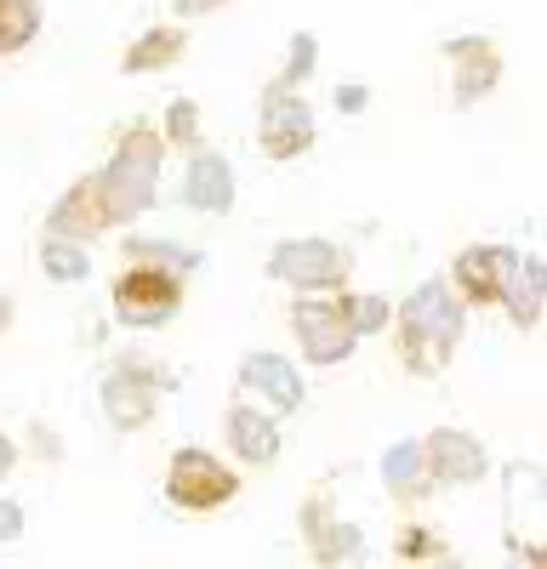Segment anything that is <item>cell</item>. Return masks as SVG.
Segmentation results:
<instances>
[{"instance_id":"cell-1","label":"cell","mask_w":547,"mask_h":569,"mask_svg":"<svg viewBox=\"0 0 547 569\" xmlns=\"http://www.w3.org/2000/svg\"><path fill=\"white\" fill-rule=\"evenodd\" d=\"M463 342V302L450 297L445 279H428L417 297L399 308V359L417 376H439Z\"/></svg>"},{"instance_id":"cell-2","label":"cell","mask_w":547,"mask_h":569,"mask_svg":"<svg viewBox=\"0 0 547 569\" xmlns=\"http://www.w3.org/2000/svg\"><path fill=\"white\" fill-rule=\"evenodd\" d=\"M240 496V472H228L211 450H177L166 461V501L177 512H217Z\"/></svg>"},{"instance_id":"cell-3","label":"cell","mask_w":547,"mask_h":569,"mask_svg":"<svg viewBox=\"0 0 547 569\" xmlns=\"http://www.w3.org/2000/svg\"><path fill=\"white\" fill-rule=\"evenodd\" d=\"M182 308V273L171 268H143V262H126L120 279H115V319L120 325H166L171 313Z\"/></svg>"},{"instance_id":"cell-4","label":"cell","mask_w":547,"mask_h":569,"mask_svg":"<svg viewBox=\"0 0 547 569\" xmlns=\"http://www.w3.org/2000/svg\"><path fill=\"white\" fill-rule=\"evenodd\" d=\"M268 273L297 284L302 297H319V291H337L348 279V251L331 240H286V246H274Z\"/></svg>"},{"instance_id":"cell-5","label":"cell","mask_w":547,"mask_h":569,"mask_svg":"<svg viewBox=\"0 0 547 569\" xmlns=\"http://www.w3.org/2000/svg\"><path fill=\"white\" fill-rule=\"evenodd\" d=\"M291 330H297V342H302V353L314 365H342L354 353V342H359L337 297H302L291 308Z\"/></svg>"},{"instance_id":"cell-6","label":"cell","mask_w":547,"mask_h":569,"mask_svg":"<svg viewBox=\"0 0 547 569\" xmlns=\"http://www.w3.org/2000/svg\"><path fill=\"white\" fill-rule=\"evenodd\" d=\"M240 405H251L262 416H291L302 405V376L291 370V359L257 348L240 359Z\"/></svg>"},{"instance_id":"cell-7","label":"cell","mask_w":547,"mask_h":569,"mask_svg":"<svg viewBox=\"0 0 547 569\" xmlns=\"http://www.w3.org/2000/svg\"><path fill=\"white\" fill-rule=\"evenodd\" d=\"M155 405H160V376L149 365L126 359V365H115L103 376V416H109L115 433H137V427H149Z\"/></svg>"},{"instance_id":"cell-8","label":"cell","mask_w":547,"mask_h":569,"mask_svg":"<svg viewBox=\"0 0 547 569\" xmlns=\"http://www.w3.org/2000/svg\"><path fill=\"white\" fill-rule=\"evenodd\" d=\"M257 142H262V154H274V160H291V154L314 149V109L297 98L291 86H268Z\"/></svg>"},{"instance_id":"cell-9","label":"cell","mask_w":547,"mask_h":569,"mask_svg":"<svg viewBox=\"0 0 547 569\" xmlns=\"http://www.w3.org/2000/svg\"><path fill=\"white\" fill-rule=\"evenodd\" d=\"M115 228V217H109V200H103V177L91 171V177H80L69 194L46 211V233H58V240H80V246H91L98 233H109Z\"/></svg>"},{"instance_id":"cell-10","label":"cell","mask_w":547,"mask_h":569,"mask_svg":"<svg viewBox=\"0 0 547 569\" xmlns=\"http://www.w3.org/2000/svg\"><path fill=\"white\" fill-rule=\"evenodd\" d=\"M182 206L189 211H206V217H222L235 211V166L211 149H195L189 171H182Z\"/></svg>"},{"instance_id":"cell-11","label":"cell","mask_w":547,"mask_h":569,"mask_svg":"<svg viewBox=\"0 0 547 569\" xmlns=\"http://www.w3.org/2000/svg\"><path fill=\"white\" fill-rule=\"evenodd\" d=\"M428 456V479L439 485H479L485 479V450L474 433H456V427H439V433L422 445Z\"/></svg>"},{"instance_id":"cell-12","label":"cell","mask_w":547,"mask_h":569,"mask_svg":"<svg viewBox=\"0 0 547 569\" xmlns=\"http://www.w3.org/2000/svg\"><path fill=\"white\" fill-rule=\"evenodd\" d=\"M103 200H109V217H115V228L120 222H137L149 206H155V182H160V171H149V166H131V160H109L103 171Z\"/></svg>"},{"instance_id":"cell-13","label":"cell","mask_w":547,"mask_h":569,"mask_svg":"<svg viewBox=\"0 0 547 569\" xmlns=\"http://www.w3.org/2000/svg\"><path fill=\"white\" fill-rule=\"evenodd\" d=\"M222 433H228V450H235L246 467H274L280 461V427H274V416H262L251 405H228Z\"/></svg>"},{"instance_id":"cell-14","label":"cell","mask_w":547,"mask_h":569,"mask_svg":"<svg viewBox=\"0 0 547 569\" xmlns=\"http://www.w3.org/2000/svg\"><path fill=\"white\" fill-rule=\"evenodd\" d=\"M445 58L456 63V103H474L501 80V52L485 40V34H463L445 46Z\"/></svg>"},{"instance_id":"cell-15","label":"cell","mask_w":547,"mask_h":569,"mask_svg":"<svg viewBox=\"0 0 547 569\" xmlns=\"http://www.w3.org/2000/svg\"><path fill=\"white\" fill-rule=\"evenodd\" d=\"M302 547H308L314 563H342V558L359 552V536L331 518V496H308L302 501Z\"/></svg>"},{"instance_id":"cell-16","label":"cell","mask_w":547,"mask_h":569,"mask_svg":"<svg viewBox=\"0 0 547 569\" xmlns=\"http://www.w3.org/2000/svg\"><path fill=\"white\" fill-rule=\"evenodd\" d=\"M508 268H514V251H501V246H468L463 257H456V291H463L468 302H501Z\"/></svg>"},{"instance_id":"cell-17","label":"cell","mask_w":547,"mask_h":569,"mask_svg":"<svg viewBox=\"0 0 547 569\" xmlns=\"http://www.w3.org/2000/svg\"><path fill=\"white\" fill-rule=\"evenodd\" d=\"M182 52H189V29H177V23H160V29H143L131 46H126V58H120V74H155L166 63H177Z\"/></svg>"},{"instance_id":"cell-18","label":"cell","mask_w":547,"mask_h":569,"mask_svg":"<svg viewBox=\"0 0 547 569\" xmlns=\"http://www.w3.org/2000/svg\"><path fill=\"white\" fill-rule=\"evenodd\" d=\"M541 284H547V268H541L536 257H514L508 284H501V302H508L514 325H536V313H541Z\"/></svg>"},{"instance_id":"cell-19","label":"cell","mask_w":547,"mask_h":569,"mask_svg":"<svg viewBox=\"0 0 547 569\" xmlns=\"http://www.w3.org/2000/svg\"><path fill=\"white\" fill-rule=\"evenodd\" d=\"M422 479H428V456H422V445L399 439V445L382 456V485H388L394 496H417V490H428Z\"/></svg>"},{"instance_id":"cell-20","label":"cell","mask_w":547,"mask_h":569,"mask_svg":"<svg viewBox=\"0 0 547 569\" xmlns=\"http://www.w3.org/2000/svg\"><path fill=\"white\" fill-rule=\"evenodd\" d=\"M40 268H46V279H58V284H80L91 273V257H86L80 240H58V233H46V240H40Z\"/></svg>"},{"instance_id":"cell-21","label":"cell","mask_w":547,"mask_h":569,"mask_svg":"<svg viewBox=\"0 0 547 569\" xmlns=\"http://www.w3.org/2000/svg\"><path fill=\"white\" fill-rule=\"evenodd\" d=\"M40 34V0H0V58L23 52Z\"/></svg>"},{"instance_id":"cell-22","label":"cell","mask_w":547,"mask_h":569,"mask_svg":"<svg viewBox=\"0 0 547 569\" xmlns=\"http://www.w3.org/2000/svg\"><path fill=\"white\" fill-rule=\"evenodd\" d=\"M160 142L166 149H200V103L195 98H171L166 103V126H160Z\"/></svg>"},{"instance_id":"cell-23","label":"cell","mask_w":547,"mask_h":569,"mask_svg":"<svg viewBox=\"0 0 547 569\" xmlns=\"http://www.w3.org/2000/svg\"><path fill=\"white\" fill-rule=\"evenodd\" d=\"M120 257H126V262H143V268H171V273H189V268H195V251L155 246V240H131Z\"/></svg>"},{"instance_id":"cell-24","label":"cell","mask_w":547,"mask_h":569,"mask_svg":"<svg viewBox=\"0 0 547 569\" xmlns=\"http://www.w3.org/2000/svg\"><path fill=\"white\" fill-rule=\"evenodd\" d=\"M445 552V541L428 530V525H405L399 536H394V558L399 563H422V558H439Z\"/></svg>"},{"instance_id":"cell-25","label":"cell","mask_w":547,"mask_h":569,"mask_svg":"<svg viewBox=\"0 0 547 569\" xmlns=\"http://www.w3.org/2000/svg\"><path fill=\"white\" fill-rule=\"evenodd\" d=\"M337 302H342V313L354 325V337H359V330H382L388 325V302L382 297H337Z\"/></svg>"},{"instance_id":"cell-26","label":"cell","mask_w":547,"mask_h":569,"mask_svg":"<svg viewBox=\"0 0 547 569\" xmlns=\"http://www.w3.org/2000/svg\"><path fill=\"white\" fill-rule=\"evenodd\" d=\"M314 58H319V46H314V34H291V58H286V74H280V86H302L308 74H314Z\"/></svg>"},{"instance_id":"cell-27","label":"cell","mask_w":547,"mask_h":569,"mask_svg":"<svg viewBox=\"0 0 547 569\" xmlns=\"http://www.w3.org/2000/svg\"><path fill=\"white\" fill-rule=\"evenodd\" d=\"M23 536V507L18 501H0V547Z\"/></svg>"},{"instance_id":"cell-28","label":"cell","mask_w":547,"mask_h":569,"mask_svg":"<svg viewBox=\"0 0 547 569\" xmlns=\"http://www.w3.org/2000/svg\"><path fill=\"white\" fill-rule=\"evenodd\" d=\"M171 7H177L182 18H206V12H217V7H228V0H171Z\"/></svg>"},{"instance_id":"cell-29","label":"cell","mask_w":547,"mask_h":569,"mask_svg":"<svg viewBox=\"0 0 547 569\" xmlns=\"http://www.w3.org/2000/svg\"><path fill=\"white\" fill-rule=\"evenodd\" d=\"M365 103H371V91H359V86H342L337 91V109H365Z\"/></svg>"},{"instance_id":"cell-30","label":"cell","mask_w":547,"mask_h":569,"mask_svg":"<svg viewBox=\"0 0 547 569\" xmlns=\"http://www.w3.org/2000/svg\"><path fill=\"white\" fill-rule=\"evenodd\" d=\"M12 467H18V445L0 433V485H7V472H12Z\"/></svg>"},{"instance_id":"cell-31","label":"cell","mask_w":547,"mask_h":569,"mask_svg":"<svg viewBox=\"0 0 547 569\" xmlns=\"http://www.w3.org/2000/svg\"><path fill=\"white\" fill-rule=\"evenodd\" d=\"M12 330V297H0V337Z\"/></svg>"},{"instance_id":"cell-32","label":"cell","mask_w":547,"mask_h":569,"mask_svg":"<svg viewBox=\"0 0 547 569\" xmlns=\"http://www.w3.org/2000/svg\"><path fill=\"white\" fill-rule=\"evenodd\" d=\"M428 569H463V563H428Z\"/></svg>"},{"instance_id":"cell-33","label":"cell","mask_w":547,"mask_h":569,"mask_svg":"<svg viewBox=\"0 0 547 569\" xmlns=\"http://www.w3.org/2000/svg\"><path fill=\"white\" fill-rule=\"evenodd\" d=\"M536 569H547V552H536Z\"/></svg>"}]
</instances>
